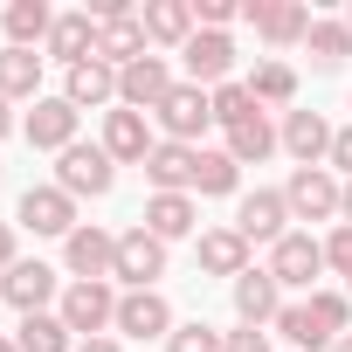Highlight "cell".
<instances>
[{"label": "cell", "instance_id": "obj_1", "mask_svg": "<svg viewBox=\"0 0 352 352\" xmlns=\"http://www.w3.org/2000/svg\"><path fill=\"white\" fill-rule=\"evenodd\" d=\"M152 118H159V131H166L173 145H194V138L214 124V97H208L201 83H173V90H166V104H159Z\"/></svg>", "mask_w": 352, "mask_h": 352}, {"label": "cell", "instance_id": "obj_2", "mask_svg": "<svg viewBox=\"0 0 352 352\" xmlns=\"http://www.w3.org/2000/svg\"><path fill=\"white\" fill-rule=\"evenodd\" d=\"M283 201H290L297 221H331V214H345V187L331 180L324 166H297L290 187H283Z\"/></svg>", "mask_w": 352, "mask_h": 352}, {"label": "cell", "instance_id": "obj_3", "mask_svg": "<svg viewBox=\"0 0 352 352\" xmlns=\"http://www.w3.org/2000/svg\"><path fill=\"white\" fill-rule=\"evenodd\" d=\"M118 283H131V290H152L159 276H166V242L138 221V228H124L118 235V270H111Z\"/></svg>", "mask_w": 352, "mask_h": 352}, {"label": "cell", "instance_id": "obj_4", "mask_svg": "<svg viewBox=\"0 0 352 352\" xmlns=\"http://www.w3.org/2000/svg\"><path fill=\"white\" fill-rule=\"evenodd\" d=\"M111 180H118V166H111V152L104 145H69L63 152V166H56V187L69 194V201H97V194H111Z\"/></svg>", "mask_w": 352, "mask_h": 352}, {"label": "cell", "instance_id": "obj_5", "mask_svg": "<svg viewBox=\"0 0 352 352\" xmlns=\"http://www.w3.org/2000/svg\"><path fill=\"white\" fill-rule=\"evenodd\" d=\"M56 318H63V324L76 331V345H83V338H97L104 324H118V297H111V283H69Z\"/></svg>", "mask_w": 352, "mask_h": 352}, {"label": "cell", "instance_id": "obj_6", "mask_svg": "<svg viewBox=\"0 0 352 352\" xmlns=\"http://www.w3.org/2000/svg\"><path fill=\"white\" fill-rule=\"evenodd\" d=\"M283 221H290V201H283V194H270V187L242 194V208H235V235H242L249 249H256V242H270V249H276V242L290 235Z\"/></svg>", "mask_w": 352, "mask_h": 352}, {"label": "cell", "instance_id": "obj_7", "mask_svg": "<svg viewBox=\"0 0 352 352\" xmlns=\"http://www.w3.org/2000/svg\"><path fill=\"white\" fill-rule=\"evenodd\" d=\"M76 118H83V111H76L69 97H35V111H28L21 131H28L35 152H69V145H76Z\"/></svg>", "mask_w": 352, "mask_h": 352}, {"label": "cell", "instance_id": "obj_8", "mask_svg": "<svg viewBox=\"0 0 352 352\" xmlns=\"http://www.w3.org/2000/svg\"><path fill=\"white\" fill-rule=\"evenodd\" d=\"M242 21H256V35L276 42V49L311 35V8L304 0H242Z\"/></svg>", "mask_w": 352, "mask_h": 352}, {"label": "cell", "instance_id": "obj_9", "mask_svg": "<svg viewBox=\"0 0 352 352\" xmlns=\"http://www.w3.org/2000/svg\"><path fill=\"white\" fill-rule=\"evenodd\" d=\"M21 228H35V235H76V201L63 194V187H28L21 194V214H14Z\"/></svg>", "mask_w": 352, "mask_h": 352}, {"label": "cell", "instance_id": "obj_10", "mask_svg": "<svg viewBox=\"0 0 352 352\" xmlns=\"http://www.w3.org/2000/svg\"><path fill=\"white\" fill-rule=\"evenodd\" d=\"M324 270V242H311V235H283L276 249H270V276H276V290L290 283V290H311V276Z\"/></svg>", "mask_w": 352, "mask_h": 352}, {"label": "cell", "instance_id": "obj_11", "mask_svg": "<svg viewBox=\"0 0 352 352\" xmlns=\"http://www.w3.org/2000/svg\"><path fill=\"white\" fill-rule=\"evenodd\" d=\"M166 90H173V69H166L159 56H138L131 69H118V104H124V111H159Z\"/></svg>", "mask_w": 352, "mask_h": 352}, {"label": "cell", "instance_id": "obj_12", "mask_svg": "<svg viewBox=\"0 0 352 352\" xmlns=\"http://www.w3.org/2000/svg\"><path fill=\"white\" fill-rule=\"evenodd\" d=\"M152 124H145V111H111L104 118V152H111V166H145L152 159Z\"/></svg>", "mask_w": 352, "mask_h": 352}, {"label": "cell", "instance_id": "obj_13", "mask_svg": "<svg viewBox=\"0 0 352 352\" xmlns=\"http://www.w3.org/2000/svg\"><path fill=\"white\" fill-rule=\"evenodd\" d=\"M118 331L124 338H173V304L159 290H124L118 297Z\"/></svg>", "mask_w": 352, "mask_h": 352}, {"label": "cell", "instance_id": "obj_14", "mask_svg": "<svg viewBox=\"0 0 352 352\" xmlns=\"http://www.w3.org/2000/svg\"><path fill=\"white\" fill-rule=\"evenodd\" d=\"M194 173H201V145H173V138H159L152 159H145V180H152L159 194H187Z\"/></svg>", "mask_w": 352, "mask_h": 352}, {"label": "cell", "instance_id": "obj_15", "mask_svg": "<svg viewBox=\"0 0 352 352\" xmlns=\"http://www.w3.org/2000/svg\"><path fill=\"white\" fill-rule=\"evenodd\" d=\"M63 256H69L76 283H104V276L118 270V235H104V228H76V235L63 242Z\"/></svg>", "mask_w": 352, "mask_h": 352}, {"label": "cell", "instance_id": "obj_16", "mask_svg": "<svg viewBox=\"0 0 352 352\" xmlns=\"http://www.w3.org/2000/svg\"><path fill=\"white\" fill-rule=\"evenodd\" d=\"M0 297H8L21 318H35V311H49V297H56V270H49V263H14L8 276H0Z\"/></svg>", "mask_w": 352, "mask_h": 352}, {"label": "cell", "instance_id": "obj_17", "mask_svg": "<svg viewBox=\"0 0 352 352\" xmlns=\"http://www.w3.org/2000/svg\"><path fill=\"white\" fill-rule=\"evenodd\" d=\"M180 56H187V76H194V83H214V90H221V83H228V69H235V42H228L221 28H201Z\"/></svg>", "mask_w": 352, "mask_h": 352}, {"label": "cell", "instance_id": "obj_18", "mask_svg": "<svg viewBox=\"0 0 352 352\" xmlns=\"http://www.w3.org/2000/svg\"><path fill=\"white\" fill-rule=\"evenodd\" d=\"M138 56H145V21H138V14H111V21H97V63L131 69Z\"/></svg>", "mask_w": 352, "mask_h": 352}, {"label": "cell", "instance_id": "obj_19", "mask_svg": "<svg viewBox=\"0 0 352 352\" xmlns=\"http://www.w3.org/2000/svg\"><path fill=\"white\" fill-rule=\"evenodd\" d=\"M283 152L290 159H304V166H318V159H331V124L318 118V111H283Z\"/></svg>", "mask_w": 352, "mask_h": 352}, {"label": "cell", "instance_id": "obj_20", "mask_svg": "<svg viewBox=\"0 0 352 352\" xmlns=\"http://www.w3.org/2000/svg\"><path fill=\"white\" fill-rule=\"evenodd\" d=\"M138 21H145V35H152V42H180V49L201 35V14H194V0H152V8H145Z\"/></svg>", "mask_w": 352, "mask_h": 352}, {"label": "cell", "instance_id": "obj_21", "mask_svg": "<svg viewBox=\"0 0 352 352\" xmlns=\"http://www.w3.org/2000/svg\"><path fill=\"white\" fill-rule=\"evenodd\" d=\"M201 270L235 283V276H249L256 263H249V242H242L235 228H208V235H201Z\"/></svg>", "mask_w": 352, "mask_h": 352}, {"label": "cell", "instance_id": "obj_22", "mask_svg": "<svg viewBox=\"0 0 352 352\" xmlns=\"http://www.w3.org/2000/svg\"><path fill=\"white\" fill-rule=\"evenodd\" d=\"M49 56H63L69 69L90 63V56H97V14H56V28H49Z\"/></svg>", "mask_w": 352, "mask_h": 352}, {"label": "cell", "instance_id": "obj_23", "mask_svg": "<svg viewBox=\"0 0 352 352\" xmlns=\"http://www.w3.org/2000/svg\"><path fill=\"white\" fill-rule=\"evenodd\" d=\"M235 311H242V324H256V331L276 324V311H283V304H276V276H270V270L235 276Z\"/></svg>", "mask_w": 352, "mask_h": 352}, {"label": "cell", "instance_id": "obj_24", "mask_svg": "<svg viewBox=\"0 0 352 352\" xmlns=\"http://www.w3.org/2000/svg\"><path fill=\"white\" fill-rule=\"evenodd\" d=\"M194 221H201V214H194V201H187V194H152V201H145V228H152L159 242L194 235Z\"/></svg>", "mask_w": 352, "mask_h": 352}, {"label": "cell", "instance_id": "obj_25", "mask_svg": "<svg viewBox=\"0 0 352 352\" xmlns=\"http://www.w3.org/2000/svg\"><path fill=\"white\" fill-rule=\"evenodd\" d=\"M0 21H8V49H35V42H49V28H56L49 0H14Z\"/></svg>", "mask_w": 352, "mask_h": 352}, {"label": "cell", "instance_id": "obj_26", "mask_svg": "<svg viewBox=\"0 0 352 352\" xmlns=\"http://www.w3.org/2000/svg\"><path fill=\"white\" fill-rule=\"evenodd\" d=\"M63 97H69L76 111H83V104H111V97H118V69L90 56V63H76V69H69V90H63Z\"/></svg>", "mask_w": 352, "mask_h": 352}, {"label": "cell", "instance_id": "obj_27", "mask_svg": "<svg viewBox=\"0 0 352 352\" xmlns=\"http://www.w3.org/2000/svg\"><path fill=\"white\" fill-rule=\"evenodd\" d=\"M276 145H283V138L270 131V118H263V111H256V118H242V124H228V159H235V166H256V159H270Z\"/></svg>", "mask_w": 352, "mask_h": 352}, {"label": "cell", "instance_id": "obj_28", "mask_svg": "<svg viewBox=\"0 0 352 352\" xmlns=\"http://www.w3.org/2000/svg\"><path fill=\"white\" fill-rule=\"evenodd\" d=\"M14 345H21V352H76V331H69L63 318H49V311H35V318H21V331H14Z\"/></svg>", "mask_w": 352, "mask_h": 352}, {"label": "cell", "instance_id": "obj_29", "mask_svg": "<svg viewBox=\"0 0 352 352\" xmlns=\"http://www.w3.org/2000/svg\"><path fill=\"white\" fill-rule=\"evenodd\" d=\"M35 83H42L35 49H0V97H35Z\"/></svg>", "mask_w": 352, "mask_h": 352}, {"label": "cell", "instance_id": "obj_30", "mask_svg": "<svg viewBox=\"0 0 352 352\" xmlns=\"http://www.w3.org/2000/svg\"><path fill=\"white\" fill-rule=\"evenodd\" d=\"M304 42H311V63H318V69H338V63L352 56V28H345V21H311Z\"/></svg>", "mask_w": 352, "mask_h": 352}, {"label": "cell", "instance_id": "obj_31", "mask_svg": "<svg viewBox=\"0 0 352 352\" xmlns=\"http://www.w3.org/2000/svg\"><path fill=\"white\" fill-rule=\"evenodd\" d=\"M249 97H256V104H290V97H297V69H290V63H256Z\"/></svg>", "mask_w": 352, "mask_h": 352}, {"label": "cell", "instance_id": "obj_32", "mask_svg": "<svg viewBox=\"0 0 352 352\" xmlns=\"http://www.w3.org/2000/svg\"><path fill=\"white\" fill-rule=\"evenodd\" d=\"M311 324L338 345V338H345V324H352V297H345V290H311Z\"/></svg>", "mask_w": 352, "mask_h": 352}, {"label": "cell", "instance_id": "obj_33", "mask_svg": "<svg viewBox=\"0 0 352 352\" xmlns=\"http://www.w3.org/2000/svg\"><path fill=\"white\" fill-rule=\"evenodd\" d=\"M235 180H242V166H235L228 152H201V173H194V194H235Z\"/></svg>", "mask_w": 352, "mask_h": 352}, {"label": "cell", "instance_id": "obj_34", "mask_svg": "<svg viewBox=\"0 0 352 352\" xmlns=\"http://www.w3.org/2000/svg\"><path fill=\"white\" fill-rule=\"evenodd\" d=\"M276 331H283L297 352H311V345H331V338L311 324V304H283V311H276Z\"/></svg>", "mask_w": 352, "mask_h": 352}, {"label": "cell", "instance_id": "obj_35", "mask_svg": "<svg viewBox=\"0 0 352 352\" xmlns=\"http://www.w3.org/2000/svg\"><path fill=\"white\" fill-rule=\"evenodd\" d=\"M263 104L249 97V83H221L214 90V124H242V118H256Z\"/></svg>", "mask_w": 352, "mask_h": 352}, {"label": "cell", "instance_id": "obj_36", "mask_svg": "<svg viewBox=\"0 0 352 352\" xmlns=\"http://www.w3.org/2000/svg\"><path fill=\"white\" fill-rule=\"evenodd\" d=\"M166 352H221V331L194 318V324H180V331H173V338H166Z\"/></svg>", "mask_w": 352, "mask_h": 352}, {"label": "cell", "instance_id": "obj_37", "mask_svg": "<svg viewBox=\"0 0 352 352\" xmlns=\"http://www.w3.org/2000/svg\"><path fill=\"white\" fill-rule=\"evenodd\" d=\"M194 14H201V28H228L242 14V0H194Z\"/></svg>", "mask_w": 352, "mask_h": 352}, {"label": "cell", "instance_id": "obj_38", "mask_svg": "<svg viewBox=\"0 0 352 352\" xmlns=\"http://www.w3.org/2000/svg\"><path fill=\"white\" fill-rule=\"evenodd\" d=\"M324 263H331V270H352V221H338V228H331V242H324Z\"/></svg>", "mask_w": 352, "mask_h": 352}, {"label": "cell", "instance_id": "obj_39", "mask_svg": "<svg viewBox=\"0 0 352 352\" xmlns=\"http://www.w3.org/2000/svg\"><path fill=\"white\" fill-rule=\"evenodd\" d=\"M221 352H270V331L242 324V331H221Z\"/></svg>", "mask_w": 352, "mask_h": 352}, {"label": "cell", "instance_id": "obj_40", "mask_svg": "<svg viewBox=\"0 0 352 352\" xmlns=\"http://www.w3.org/2000/svg\"><path fill=\"white\" fill-rule=\"evenodd\" d=\"M331 166H345V173H352V124H345V131H331Z\"/></svg>", "mask_w": 352, "mask_h": 352}, {"label": "cell", "instance_id": "obj_41", "mask_svg": "<svg viewBox=\"0 0 352 352\" xmlns=\"http://www.w3.org/2000/svg\"><path fill=\"white\" fill-rule=\"evenodd\" d=\"M8 270H14V228L0 221V276H8Z\"/></svg>", "mask_w": 352, "mask_h": 352}, {"label": "cell", "instance_id": "obj_42", "mask_svg": "<svg viewBox=\"0 0 352 352\" xmlns=\"http://www.w3.org/2000/svg\"><path fill=\"white\" fill-rule=\"evenodd\" d=\"M76 352H124V345H118V338H83Z\"/></svg>", "mask_w": 352, "mask_h": 352}, {"label": "cell", "instance_id": "obj_43", "mask_svg": "<svg viewBox=\"0 0 352 352\" xmlns=\"http://www.w3.org/2000/svg\"><path fill=\"white\" fill-rule=\"evenodd\" d=\"M14 131V111H8V97H0V138H8Z\"/></svg>", "mask_w": 352, "mask_h": 352}, {"label": "cell", "instance_id": "obj_44", "mask_svg": "<svg viewBox=\"0 0 352 352\" xmlns=\"http://www.w3.org/2000/svg\"><path fill=\"white\" fill-rule=\"evenodd\" d=\"M331 352H352V331H345V338H338V345H331Z\"/></svg>", "mask_w": 352, "mask_h": 352}, {"label": "cell", "instance_id": "obj_45", "mask_svg": "<svg viewBox=\"0 0 352 352\" xmlns=\"http://www.w3.org/2000/svg\"><path fill=\"white\" fill-rule=\"evenodd\" d=\"M345 221H352V180H345Z\"/></svg>", "mask_w": 352, "mask_h": 352}, {"label": "cell", "instance_id": "obj_46", "mask_svg": "<svg viewBox=\"0 0 352 352\" xmlns=\"http://www.w3.org/2000/svg\"><path fill=\"white\" fill-rule=\"evenodd\" d=\"M0 352H21V345H14V338H0Z\"/></svg>", "mask_w": 352, "mask_h": 352}, {"label": "cell", "instance_id": "obj_47", "mask_svg": "<svg viewBox=\"0 0 352 352\" xmlns=\"http://www.w3.org/2000/svg\"><path fill=\"white\" fill-rule=\"evenodd\" d=\"M345 28H352V8H345Z\"/></svg>", "mask_w": 352, "mask_h": 352}, {"label": "cell", "instance_id": "obj_48", "mask_svg": "<svg viewBox=\"0 0 352 352\" xmlns=\"http://www.w3.org/2000/svg\"><path fill=\"white\" fill-rule=\"evenodd\" d=\"M345 283H352V270H345Z\"/></svg>", "mask_w": 352, "mask_h": 352}]
</instances>
